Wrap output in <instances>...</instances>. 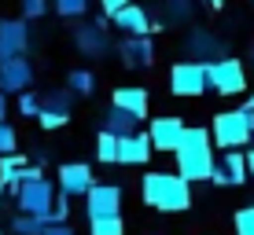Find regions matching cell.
Instances as JSON below:
<instances>
[{"instance_id":"obj_1","label":"cell","mask_w":254,"mask_h":235,"mask_svg":"<svg viewBox=\"0 0 254 235\" xmlns=\"http://www.w3.org/2000/svg\"><path fill=\"white\" fill-rule=\"evenodd\" d=\"M140 195L151 210L159 213H181L191 206V184L181 173H162V169H151L144 180H140Z\"/></svg>"},{"instance_id":"obj_2","label":"cell","mask_w":254,"mask_h":235,"mask_svg":"<svg viewBox=\"0 0 254 235\" xmlns=\"http://www.w3.org/2000/svg\"><path fill=\"white\" fill-rule=\"evenodd\" d=\"M177 158V173L188 180V184H199V180L210 177L214 169V143H210L206 129H185V140L173 151Z\"/></svg>"},{"instance_id":"obj_3","label":"cell","mask_w":254,"mask_h":235,"mask_svg":"<svg viewBox=\"0 0 254 235\" xmlns=\"http://www.w3.org/2000/svg\"><path fill=\"white\" fill-rule=\"evenodd\" d=\"M210 136H214V143L225 147V151H240V147H247L254 140L243 107L240 110H225V114H214V129H210Z\"/></svg>"},{"instance_id":"obj_4","label":"cell","mask_w":254,"mask_h":235,"mask_svg":"<svg viewBox=\"0 0 254 235\" xmlns=\"http://www.w3.org/2000/svg\"><path fill=\"white\" fill-rule=\"evenodd\" d=\"M206 81H210V89L221 92V95H240V92H247V70H243L240 59L217 55L214 63H206Z\"/></svg>"},{"instance_id":"obj_5","label":"cell","mask_w":254,"mask_h":235,"mask_svg":"<svg viewBox=\"0 0 254 235\" xmlns=\"http://www.w3.org/2000/svg\"><path fill=\"white\" fill-rule=\"evenodd\" d=\"M52 198H56V184H52L48 177L22 180V184L15 188V206H19V213H33V217H45V221H48Z\"/></svg>"},{"instance_id":"obj_6","label":"cell","mask_w":254,"mask_h":235,"mask_svg":"<svg viewBox=\"0 0 254 235\" xmlns=\"http://www.w3.org/2000/svg\"><path fill=\"white\" fill-rule=\"evenodd\" d=\"M210 89L206 81V63H177L170 70V92L181 95V99H191V95H203Z\"/></svg>"},{"instance_id":"obj_7","label":"cell","mask_w":254,"mask_h":235,"mask_svg":"<svg viewBox=\"0 0 254 235\" xmlns=\"http://www.w3.org/2000/svg\"><path fill=\"white\" fill-rule=\"evenodd\" d=\"M85 213L92 217H115L122 213V188L118 184H92L85 191Z\"/></svg>"},{"instance_id":"obj_8","label":"cell","mask_w":254,"mask_h":235,"mask_svg":"<svg viewBox=\"0 0 254 235\" xmlns=\"http://www.w3.org/2000/svg\"><path fill=\"white\" fill-rule=\"evenodd\" d=\"M185 121L181 118H173V114H166V118H155L151 121V129H147V136H151V147L155 151H166V154H173L181 147V140H185Z\"/></svg>"},{"instance_id":"obj_9","label":"cell","mask_w":254,"mask_h":235,"mask_svg":"<svg viewBox=\"0 0 254 235\" xmlns=\"http://www.w3.org/2000/svg\"><path fill=\"white\" fill-rule=\"evenodd\" d=\"M33 85V66L26 55L0 59V92H26Z\"/></svg>"},{"instance_id":"obj_10","label":"cell","mask_w":254,"mask_h":235,"mask_svg":"<svg viewBox=\"0 0 254 235\" xmlns=\"http://www.w3.org/2000/svg\"><path fill=\"white\" fill-rule=\"evenodd\" d=\"M26 48H30V26H26V19H4L0 22V59L26 55Z\"/></svg>"},{"instance_id":"obj_11","label":"cell","mask_w":254,"mask_h":235,"mask_svg":"<svg viewBox=\"0 0 254 235\" xmlns=\"http://www.w3.org/2000/svg\"><path fill=\"white\" fill-rule=\"evenodd\" d=\"M56 184H59V191H66V195L74 198V195H85L96 180H92V169L85 162H63V165H59Z\"/></svg>"},{"instance_id":"obj_12","label":"cell","mask_w":254,"mask_h":235,"mask_svg":"<svg viewBox=\"0 0 254 235\" xmlns=\"http://www.w3.org/2000/svg\"><path fill=\"white\" fill-rule=\"evenodd\" d=\"M151 136L147 133H133V136H118V162L122 165H144L151 158Z\"/></svg>"},{"instance_id":"obj_13","label":"cell","mask_w":254,"mask_h":235,"mask_svg":"<svg viewBox=\"0 0 254 235\" xmlns=\"http://www.w3.org/2000/svg\"><path fill=\"white\" fill-rule=\"evenodd\" d=\"M111 22H115V30L129 33V37H140V33H151V22H147V11L140 4H126L122 11L111 15Z\"/></svg>"},{"instance_id":"obj_14","label":"cell","mask_w":254,"mask_h":235,"mask_svg":"<svg viewBox=\"0 0 254 235\" xmlns=\"http://www.w3.org/2000/svg\"><path fill=\"white\" fill-rule=\"evenodd\" d=\"M74 45L85 51V55H103L107 51V30H103V19L92 26H77L74 30Z\"/></svg>"},{"instance_id":"obj_15","label":"cell","mask_w":254,"mask_h":235,"mask_svg":"<svg viewBox=\"0 0 254 235\" xmlns=\"http://www.w3.org/2000/svg\"><path fill=\"white\" fill-rule=\"evenodd\" d=\"M118 51L126 55V66H147V63H155V45H151V37H147V33L129 37Z\"/></svg>"},{"instance_id":"obj_16","label":"cell","mask_w":254,"mask_h":235,"mask_svg":"<svg viewBox=\"0 0 254 235\" xmlns=\"http://www.w3.org/2000/svg\"><path fill=\"white\" fill-rule=\"evenodd\" d=\"M115 107L129 110L133 118H147V89H133V85H126V89H115Z\"/></svg>"},{"instance_id":"obj_17","label":"cell","mask_w":254,"mask_h":235,"mask_svg":"<svg viewBox=\"0 0 254 235\" xmlns=\"http://www.w3.org/2000/svg\"><path fill=\"white\" fill-rule=\"evenodd\" d=\"M225 173V188H240L247 180V154L243 151H225V158L217 162Z\"/></svg>"},{"instance_id":"obj_18","label":"cell","mask_w":254,"mask_h":235,"mask_svg":"<svg viewBox=\"0 0 254 235\" xmlns=\"http://www.w3.org/2000/svg\"><path fill=\"white\" fill-rule=\"evenodd\" d=\"M136 125H140V118H133L129 110L115 107V103H111L107 114H103V129H107V133H115V136H133Z\"/></svg>"},{"instance_id":"obj_19","label":"cell","mask_w":254,"mask_h":235,"mask_svg":"<svg viewBox=\"0 0 254 235\" xmlns=\"http://www.w3.org/2000/svg\"><path fill=\"white\" fill-rule=\"evenodd\" d=\"M22 165H26V158H22V154H0V184H4V188H19V173H22Z\"/></svg>"},{"instance_id":"obj_20","label":"cell","mask_w":254,"mask_h":235,"mask_svg":"<svg viewBox=\"0 0 254 235\" xmlns=\"http://www.w3.org/2000/svg\"><path fill=\"white\" fill-rule=\"evenodd\" d=\"M45 217H33V213H15L11 221V235H41L45 232Z\"/></svg>"},{"instance_id":"obj_21","label":"cell","mask_w":254,"mask_h":235,"mask_svg":"<svg viewBox=\"0 0 254 235\" xmlns=\"http://www.w3.org/2000/svg\"><path fill=\"white\" fill-rule=\"evenodd\" d=\"M96 158H100L103 165L118 162V136H115V133H107V129H103V133L96 136Z\"/></svg>"},{"instance_id":"obj_22","label":"cell","mask_w":254,"mask_h":235,"mask_svg":"<svg viewBox=\"0 0 254 235\" xmlns=\"http://www.w3.org/2000/svg\"><path fill=\"white\" fill-rule=\"evenodd\" d=\"M89 235H126L122 213H115V217H92V221H89Z\"/></svg>"},{"instance_id":"obj_23","label":"cell","mask_w":254,"mask_h":235,"mask_svg":"<svg viewBox=\"0 0 254 235\" xmlns=\"http://www.w3.org/2000/svg\"><path fill=\"white\" fill-rule=\"evenodd\" d=\"M66 89L74 92V95H92V92H96L92 70H70V74H66Z\"/></svg>"},{"instance_id":"obj_24","label":"cell","mask_w":254,"mask_h":235,"mask_svg":"<svg viewBox=\"0 0 254 235\" xmlns=\"http://www.w3.org/2000/svg\"><path fill=\"white\" fill-rule=\"evenodd\" d=\"M70 103H74V92L70 89H56V92L41 95V110H66L70 114Z\"/></svg>"},{"instance_id":"obj_25","label":"cell","mask_w":254,"mask_h":235,"mask_svg":"<svg viewBox=\"0 0 254 235\" xmlns=\"http://www.w3.org/2000/svg\"><path fill=\"white\" fill-rule=\"evenodd\" d=\"M188 51L191 55H210V51H217V41L203 30H191L188 33Z\"/></svg>"},{"instance_id":"obj_26","label":"cell","mask_w":254,"mask_h":235,"mask_svg":"<svg viewBox=\"0 0 254 235\" xmlns=\"http://www.w3.org/2000/svg\"><path fill=\"white\" fill-rule=\"evenodd\" d=\"M52 7H56V15H63V19H77V15H85L89 0H52Z\"/></svg>"},{"instance_id":"obj_27","label":"cell","mask_w":254,"mask_h":235,"mask_svg":"<svg viewBox=\"0 0 254 235\" xmlns=\"http://www.w3.org/2000/svg\"><path fill=\"white\" fill-rule=\"evenodd\" d=\"M19 114L22 118H37L41 114V95L37 92H30V89L19 92Z\"/></svg>"},{"instance_id":"obj_28","label":"cell","mask_w":254,"mask_h":235,"mask_svg":"<svg viewBox=\"0 0 254 235\" xmlns=\"http://www.w3.org/2000/svg\"><path fill=\"white\" fill-rule=\"evenodd\" d=\"M66 217H70V195H66V191H56L52 210H48V221H66Z\"/></svg>"},{"instance_id":"obj_29","label":"cell","mask_w":254,"mask_h":235,"mask_svg":"<svg viewBox=\"0 0 254 235\" xmlns=\"http://www.w3.org/2000/svg\"><path fill=\"white\" fill-rule=\"evenodd\" d=\"M37 121H41V129H63L70 121V114H66V110H41Z\"/></svg>"},{"instance_id":"obj_30","label":"cell","mask_w":254,"mask_h":235,"mask_svg":"<svg viewBox=\"0 0 254 235\" xmlns=\"http://www.w3.org/2000/svg\"><path fill=\"white\" fill-rule=\"evenodd\" d=\"M236 235H254V206H243L236 213Z\"/></svg>"},{"instance_id":"obj_31","label":"cell","mask_w":254,"mask_h":235,"mask_svg":"<svg viewBox=\"0 0 254 235\" xmlns=\"http://www.w3.org/2000/svg\"><path fill=\"white\" fill-rule=\"evenodd\" d=\"M15 143H19V136H15V129L7 125V121H0V154H11Z\"/></svg>"},{"instance_id":"obj_32","label":"cell","mask_w":254,"mask_h":235,"mask_svg":"<svg viewBox=\"0 0 254 235\" xmlns=\"http://www.w3.org/2000/svg\"><path fill=\"white\" fill-rule=\"evenodd\" d=\"M22 4V19H41L48 11V0H19Z\"/></svg>"},{"instance_id":"obj_33","label":"cell","mask_w":254,"mask_h":235,"mask_svg":"<svg viewBox=\"0 0 254 235\" xmlns=\"http://www.w3.org/2000/svg\"><path fill=\"white\" fill-rule=\"evenodd\" d=\"M41 235H74V228H70L66 221H48V224H45V232H41Z\"/></svg>"},{"instance_id":"obj_34","label":"cell","mask_w":254,"mask_h":235,"mask_svg":"<svg viewBox=\"0 0 254 235\" xmlns=\"http://www.w3.org/2000/svg\"><path fill=\"white\" fill-rule=\"evenodd\" d=\"M126 4H133V0H100V7H103V15H107V19H111L115 11H122Z\"/></svg>"},{"instance_id":"obj_35","label":"cell","mask_w":254,"mask_h":235,"mask_svg":"<svg viewBox=\"0 0 254 235\" xmlns=\"http://www.w3.org/2000/svg\"><path fill=\"white\" fill-rule=\"evenodd\" d=\"M41 177H45V173H41V165H30V162H26L22 173H19V184H22V180H41Z\"/></svg>"},{"instance_id":"obj_36","label":"cell","mask_w":254,"mask_h":235,"mask_svg":"<svg viewBox=\"0 0 254 235\" xmlns=\"http://www.w3.org/2000/svg\"><path fill=\"white\" fill-rule=\"evenodd\" d=\"M243 154H247V177L254 180V147H251V151H243Z\"/></svg>"},{"instance_id":"obj_37","label":"cell","mask_w":254,"mask_h":235,"mask_svg":"<svg viewBox=\"0 0 254 235\" xmlns=\"http://www.w3.org/2000/svg\"><path fill=\"white\" fill-rule=\"evenodd\" d=\"M4 118H7V95L0 92V121H4Z\"/></svg>"},{"instance_id":"obj_38","label":"cell","mask_w":254,"mask_h":235,"mask_svg":"<svg viewBox=\"0 0 254 235\" xmlns=\"http://www.w3.org/2000/svg\"><path fill=\"white\" fill-rule=\"evenodd\" d=\"M243 114H247V125H251V133H254V110H247V107H243Z\"/></svg>"},{"instance_id":"obj_39","label":"cell","mask_w":254,"mask_h":235,"mask_svg":"<svg viewBox=\"0 0 254 235\" xmlns=\"http://www.w3.org/2000/svg\"><path fill=\"white\" fill-rule=\"evenodd\" d=\"M247 110H254V95H251V99H247Z\"/></svg>"},{"instance_id":"obj_40","label":"cell","mask_w":254,"mask_h":235,"mask_svg":"<svg viewBox=\"0 0 254 235\" xmlns=\"http://www.w3.org/2000/svg\"><path fill=\"white\" fill-rule=\"evenodd\" d=\"M0 202H4V184H0Z\"/></svg>"},{"instance_id":"obj_41","label":"cell","mask_w":254,"mask_h":235,"mask_svg":"<svg viewBox=\"0 0 254 235\" xmlns=\"http://www.w3.org/2000/svg\"><path fill=\"white\" fill-rule=\"evenodd\" d=\"M206 4H217V0H206Z\"/></svg>"},{"instance_id":"obj_42","label":"cell","mask_w":254,"mask_h":235,"mask_svg":"<svg viewBox=\"0 0 254 235\" xmlns=\"http://www.w3.org/2000/svg\"><path fill=\"white\" fill-rule=\"evenodd\" d=\"M0 235H4V228H0Z\"/></svg>"}]
</instances>
